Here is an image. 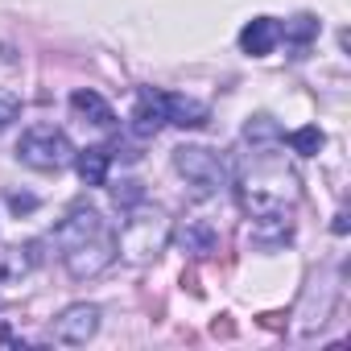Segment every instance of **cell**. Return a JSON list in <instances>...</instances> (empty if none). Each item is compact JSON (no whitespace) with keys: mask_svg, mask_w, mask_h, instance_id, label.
<instances>
[{"mask_svg":"<svg viewBox=\"0 0 351 351\" xmlns=\"http://www.w3.org/2000/svg\"><path fill=\"white\" fill-rule=\"evenodd\" d=\"M17 157H21L25 165H34V169H46V173H50V169H62V165L75 161V145H71V136H66L62 128H54V124H34V128L21 132Z\"/></svg>","mask_w":351,"mask_h":351,"instance_id":"7a4b0ae2","label":"cell"},{"mask_svg":"<svg viewBox=\"0 0 351 351\" xmlns=\"http://www.w3.org/2000/svg\"><path fill=\"white\" fill-rule=\"evenodd\" d=\"M95 330H99V306H91V302L66 306V310L54 318V326H50V335H54L58 343H66V347H83Z\"/></svg>","mask_w":351,"mask_h":351,"instance_id":"5b68a950","label":"cell"},{"mask_svg":"<svg viewBox=\"0 0 351 351\" xmlns=\"http://www.w3.org/2000/svg\"><path fill=\"white\" fill-rule=\"evenodd\" d=\"M108 165H112V153L104 145H91V149H79L75 153V169H79V178L87 186H104L108 182Z\"/></svg>","mask_w":351,"mask_h":351,"instance_id":"7c38bea8","label":"cell"},{"mask_svg":"<svg viewBox=\"0 0 351 351\" xmlns=\"http://www.w3.org/2000/svg\"><path fill=\"white\" fill-rule=\"evenodd\" d=\"M281 42V25L273 17H252L244 29H240V50L252 54V58H265L273 54V46Z\"/></svg>","mask_w":351,"mask_h":351,"instance_id":"30bf717a","label":"cell"},{"mask_svg":"<svg viewBox=\"0 0 351 351\" xmlns=\"http://www.w3.org/2000/svg\"><path fill=\"white\" fill-rule=\"evenodd\" d=\"M38 265H42V244H38V240H25V244H0V285H17V281H25Z\"/></svg>","mask_w":351,"mask_h":351,"instance_id":"8992f818","label":"cell"},{"mask_svg":"<svg viewBox=\"0 0 351 351\" xmlns=\"http://www.w3.org/2000/svg\"><path fill=\"white\" fill-rule=\"evenodd\" d=\"M17 116H21V99L13 91H0V132H5Z\"/></svg>","mask_w":351,"mask_h":351,"instance_id":"9a60e30c","label":"cell"},{"mask_svg":"<svg viewBox=\"0 0 351 351\" xmlns=\"http://www.w3.org/2000/svg\"><path fill=\"white\" fill-rule=\"evenodd\" d=\"M173 165H178V173L199 191V195H219L228 191L232 182V173H228V161L203 145H182V149H173Z\"/></svg>","mask_w":351,"mask_h":351,"instance_id":"3957f363","label":"cell"},{"mask_svg":"<svg viewBox=\"0 0 351 351\" xmlns=\"http://www.w3.org/2000/svg\"><path fill=\"white\" fill-rule=\"evenodd\" d=\"M9 207H13V211H34L38 199H29V195H9Z\"/></svg>","mask_w":351,"mask_h":351,"instance_id":"2e32d148","label":"cell"},{"mask_svg":"<svg viewBox=\"0 0 351 351\" xmlns=\"http://www.w3.org/2000/svg\"><path fill=\"white\" fill-rule=\"evenodd\" d=\"M71 108H75L83 120H91L95 128H112V124H116V112H112V104H108L99 91H91V87L75 91V95H71Z\"/></svg>","mask_w":351,"mask_h":351,"instance_id":"8fae6325","label":"cell"},{"mask_svg":"<svg viewBox=\"0 0 351 351\" xmlns=\"http://www.w3.org/2000/svg\"><path fill=\"white\" fill-rule=\"evenodd\" d=\"M161 104H165V124H178V128H203L207 124V104L182 95V91H161Z\"/></svg>","mask_w":351,"mask_h":351,"instance_id":"9c48e42d","label":"cell"},{"mask_svg":"<svg viewBox=\"0 0 351 351\" xmlns=\"http://www.w3.org/2000/svg\"><path fill=\"white\" fill-rule=\"evenodd\" d=\"M178 248L186 252V256H215L219 252V228L211 223V219H203V215H191V219H182V228H178Z\"/></svg>","mask_w":351,"mask_h":351,"instance_id":"52a82bcc","label":"cell"},{"mask_svg":"<svg viewBox=\"0 0 351 351\" xmlns=\"http://www.w3.org/2000/svg\"><path fill=\"white\" fill-rule=\"evenodd\" d=\"M314 34H318V21H314V17H306V13H302V17H293V21L285 25V38H289V42H310Z\"/></svg>","mask_w":351,"mask_h":351,"instance_id":"5bb4252c","label":"cell"},{"mask_svg":"<svg viewBox=\"0 0 351 351\" xmlns=\"http://www.w3.org/2000/svg\"><path fill=\"white\" fill-rule=\"evenodd\" d=\"M54 244H58V256L66 265L71 277H95L104 273L116 256H120V236L116 228L91 207V203H75L62 223L54 228Z\"/></svg>","mask_w":351,"mask_h":351,"instance_id":"6da1fadb","label":"cell"},{"mask_svg":"<svg viewBox=\"0 0 351 351\" xmlns=\"http://www.w3.org/2000/svg\"><path fill=\"white\" fill-rule=\"evenodd\" d=\"M285 141H289V149H293V153H302V157H314V153H318V149L326 145V136H322V128H318V124L293 128V132H289Z\"/></svg>","mask_w":351,"mask_h":351,"instance_id":"4fadbf2b","label":"cell"},{"mask_svg":"<svg viewBox=\"0 0 351 351\" xmlns=\"http://www.w3.org/2000/svg\"><path fill=\"white\" fill-rule=\"evenodd\" d=\"M169 228H165V215L153 211V215H132L124 223V236H120V252H128L132 261H149L161 252Z\"/></svg>","mask_w":351,"mask_h":351,"instance_id":"277c9868","label":"cell"},{"mask_svg":"<svg viewBox=\"0 0 351 351\" xmlns=\"http://www.w3.org/2000/svg\"><path fill=\"white\" fill-rule=\"evenodd\" d=\"M128 124H132L136 136H157V132L165 128V104H161V91L145 87V91L136 95V108H132Z\"/></svg>","mask_w":351,"mask_h":351,"instance_id":"ba28073f","label":"cell"}]
</instances>
